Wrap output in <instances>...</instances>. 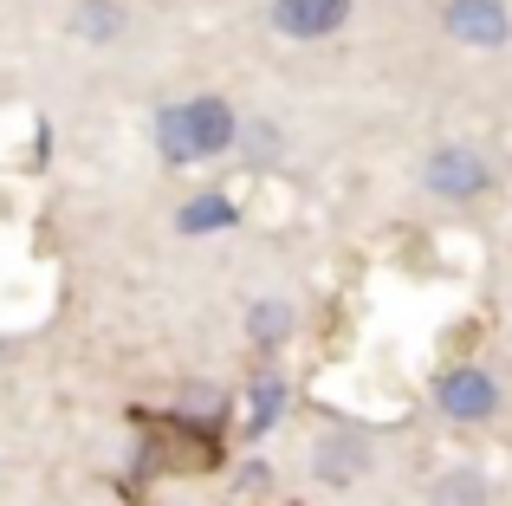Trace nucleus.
Masks as SVG:
<instances>
[{"label": "nucleus", "instance_id": "3", "mask_svg": "<svg viewBox=\"0 0 512 506\" xmlns=\"http://www.w3.org/2000/svg\"><path fill=\"white\" fill-rule=\"evenodd\" d=\"M441 26H448V39H461L474 52H500L512 39V7L506 0H448Z\"/></svg>", "mask_w": 512, "mask_h": 506}, {"label": "nucleus", "instance_id": "5", "mask_svg": "<svg viewBox=\"0 0 512 506\" xmlns=\"http://www.w3.org/2000/svg\"><path fill=\"white\" fill-rule=\"evenodd\" d=\"M312 474L325 487H357L363 474H370V442H363L357 429H331L325 442L312 448Z\"/></svg>", "mask_w": 512, "mask_h": 506}, {"label": "nucleus", "instance_id": "2", "mask_svg": "<svg viewBox=\"0 0 512 506\" xmlns=\"http://www.w3.org/2000/svg\"><path fill=\"white\" fill-rule=\"evenodd\" d=\"M435 409L448 422H493L500 416V383L480 364H454V370L435 377Z\"/></svg>", "mask_w": 512, "mask_h": 506}, {"label": "nucleus", "instance_id": "10", "mask_svg": "<svg viewBox=\"0 0 512 506\" xmlns=\"http://www.w3.org/2000/svg\"><path fill=\"white\" fill-rule=\"evenodd\" d=\"M72 33L85 39V46H111V39L124 33V7H117V0H78L72 7Z\"/></svg>", "mask_w": 512, "mask_h": 506}, {"label": "nucleus", "instance_id": "12", "mask_svg": "<svg viewBox=\"0 0 512 506\" xmlns=\"http://www.w3.org/2000/svg\"><path fill=\"white\" fill-rule=\"evenodd\" d=\"M150 130H156V150H163V163H175V169L195 163V156H188V130H182V104H163V111L150 117Z\"/></svg>", "mask_w": 512, "mask_h": 506}, {"label": "nucleus", "instance_id": "9", "mask_svg": "<svg viewBox=\"0 0 512 506\" xmlns=\"http://www.w3.org/2000/svg\"><path fill=\"white\" fill-rule=\"evenodd\" d=\"M292 325H299V312H292L286 299H253L247 305V338L260 344V351H279V344L292 338Z\"/></svg>", "mask_w": 512, "mask_h": 506}, {"label": "nucleus", "instance_id": "11", "mask_svg": "<svg viewBox=\"0 0 512 506\" xmlns=\"http://www.w3.org/2000/svg\"><path fill=\"white\" fill-rule=\"evenodd\" d=\"M428 506H487V474L480 468H454L435 481V494H428Z\"/></svg>", "mask_w": 512, "mask_h": 506}, {"label": "nucleus", "instance_id": "8", "mask_svg": "<svg viewBox=\"0 0 512 506\" xmlns=\"http://www.w3.org/2000/svg\"><path fill=\"white\" fill-rule=\"evenodd\" d=\"M279 409H286V383L273 377V370H260L253 377V390H247V442H260V435H273V422H279Z\"/></svg>", "mask_w": 512, "mask_h": 506}, {"label": "nucleus", "instance_id": "14", "mask_svg": "<svg viewBox=\"0 0 512 506\" xmlns=\"http://www.w3.org/2000/svg\"><path fill=\"white\" fill-rule=\"evenodd\" d=\"M240 481H247V487H266L273 474H266V461H247V468H240Z\"/></svg>", "mask_w": 512, "mask_h": 506}, {"label": "nucleus", "instance_id": "4", "mask_svg": "<svg viewBox=\"0 0 512 506\" xmlns=\"http://www.w3.org/2000/svg\"><path fill=\"white\" fill-rule=\"evenodd\" d=\"M182 130H188V156H221V150H234V137H240V117H234V104L227 98H214V91H201V98H188L182 104Z\"/></svg>", "mask_w": 512, "mask_h": 506}, {"label": "nucleus", "instance_id": "6", "mask_svg": "<svg viewBox=\"0 0 512 506\" xmlns=\"http://www.w3.org/2000/svg\"><path fill=\"white\" fill-rule=\"evenodd\" d=\"M357 0H273V33L286 39H331Z\"/></svg>", "mask_w": 512, "mask_h": 506}, {"label": "nucleus", "instance_id": "13", "mask_svg": "<svg viewBox=\"0 0 512 506\" xmlns=\"http://www.w3.org/2000/svg\"><path fill=\"white\" fill-rule=\"evenodd\" d=\"M234 143H240V150H247V169L273 163V150H279V137H273V130H266V124H253V130L240 124V137H234Z\"/></svg>", "mask_w": 512, "mask_h": 506}, {"label": "nucleus", "instance_id": "7", "mask_svg": "<svg viewBox=\"0 0 512 506\" xmlns=\"http://www.w3.org/2000/svg\"><path fill=\"white\" fill-rule=\"evenodd\" d=\"M175 228L182 234H227V228H240V208L227 195H195V202L175 208Z\"/></svg>", "mask_w": 512, "mask_h": 506}, {"label": "nucleus", "instance_id": "1", "mask_svg": "<svg viewBox=\"0 0 512 506\" xmlns=\"http://www.w3.org/2000/svg\"><path fill=\"white\" fill-rule=\"evenodd\" d=\"M422 189L441 195V202H480V195L493 189V169L480 150H461V143H448V150H435L422 163Z\"/></svg>", "mask_w": 512, "mask_h": 506}]
</instances>
